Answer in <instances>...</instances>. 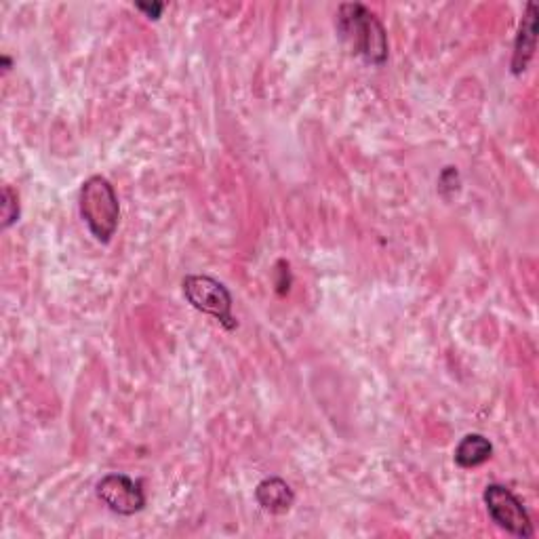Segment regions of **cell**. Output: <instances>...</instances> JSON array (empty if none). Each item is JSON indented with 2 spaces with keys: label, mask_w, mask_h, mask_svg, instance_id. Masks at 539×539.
<instances>
[{
  "label": "cell",
  "mask_w": 539,
  "mask_h": 539,
  "mask_svg": "<svg viewBox=\"0 0 539 539\" xmlns=\"http://www.w3.org/2000/svg\"><path fill=\"white\" fill-rule=\"evenodd\" d=\"M97 499L114 514L133 516L146 508V493L142 481H133L127 474H106L95 487Z\"/></svg>",
  "instance_id": "obj_5"
},
{
  "label": "cell",
  "mask_w": 539,
  "mask_h": 539,
  "mask_svg": "<svg viewBox=\"0 0 539 539\" xmlns=\"http://www.w3.org/2000/svg\"><path fill=\"white\" fill-rule=\"evenodd\" d=\"M135 9L142 11L148 19H161L163 11H165V3H135Z\"/></svg>",
  "instance_id": "obj_11"
},
{
  "label": "cell",
  "mask_w": 539,
  "mask_h": 539,
  "mask_svg": "<svg viewBox=\"0 0 539 539\" xmlns=\"http://www.w3.org/2000/svg\"><path fill=\"white\" fill-rule=\"evenodd\" d=\"M182 289L186 302L194 310L215 318L226 331H234L238 327L232 314V293L224 283H219L217 278L209 274H188L182 281Z\"/></svg>",
  "instance_id": "obj_3"
},
{
  "label": "cell",
  "mask_w": 539,
  "mask_h": 539,
  "mask_svg": "<svg viewBox=\"0 0 539 539\" xmlns=\"http://www.w3.org/2000/svg\"><path fill=\"white\" fill-rule=\"evenodd\" d=\"M19 222V196L11 186L3 188V228L9 230Z\"/></svg>",
  "instance_id": "obj_9"
},
{
  "label": "cell",
  "mask_w": 539,
  "mask_h": 539,
  "mask_svg": "<svg viewBox=\"0 0 539 539\" xmlns=\"http://www.w3.org/2000/svg\"><path fill=\"white\" fill-rule=\"evenodd\" d=\"M483 502L489 512V518L499 529H504L506 533L521 539H531L535 535L527 508L508 487L497 483L487 485L483 493Z\"/></svg>",
  "instance_id": "obj_4"
},
{
  "label": "cell",
  "mask_w": 539,
  "mask_h": 539,
  "mask_svg": "<svg viewBox=\"0 0 539 539\" xmlns=\"http://www.w3.org/2000/svg\"><path fill=\"white\" fill-rule=\"evenodd\" d=\"M339 38L371 66L388 62V34L379 17L363 3H346L337 11Z\"/></svg>",
  "instance_id": "obj_1"
},
{
  "label": "cell",
  "mask_w": 539,
  "mask_h": 539,
  "mask_svg": "<svg viewBox=\"0 0 539 539\" xmlns=\"http://www.w3.org/2000/svg\"><path fill=\"white\" fill-rule=\"evenodd\" d=\"M3 66H5V70H11V59L7 55L3 57Z\"/></svg>",
  "instance_id": "obj_12"
},
{
  "label": "cell",
  "mask_w": 539,
  "mask_h": 539,
  "mask_svg": "<svg viewBox=\"0 0 539 539\" xmlns=\"http://www.w3.org/2000/svg\"><path fill=\"white\" fill-rule=\"evenodd\" d=\"M78 209L95 241L108 245L121 224V203H118L114 186L104 175L85 179L78 194Z\"/></svg>",
  "instance_id": "obj_2"
},
{
  "label": "cell",
  "mask_w": 539,
  "mask_h": 539,
  "mask_svg": "<svg viewBox=\"0 0 539 539\" xmlns=\"http://www.w3.org/2000/svg\"><path fill=\"white\" fill-rule=\"evenodd\" d=\"M491 457H493V445L483 434H466L453 453L455 466H459L462 470H472V468L483 466Z\"/></svg>",
  "instance_id": "obj_8"
},
{
  "label": "cell",
  "mask_w": 539,
  "mask_h": 539,
  "mask_svg": "<svg viewBox=\"0 0 539 539\" xmlns=\"http://www.w3.org/2000/svg\"><path fill=\"white\" fill-rule=\"evenodd\" d=\"M255 502L270 514H287L295 504V493L281 476H268L255 487Z\"/></svg>",
  "instance_id": "obj_7"
},
{
  "label": "cell",
  "mask_w": 539,
  "mask_h": 539,
  "mask_svg": "<svg viewBox=\"0 0 539 539\" xmlns=\"http://www.w3.org/2000/svg\"><path fill=\"white\" fill-rule=\"evenodd\" d=\"M537 19H539V9L535 3H527L521 26H518V34L514 38V51H512V62H510V72L514 76H521L535 55L537 49Z\"/></svg>",
  "instance_id": "obj_6"
},
{
  "label": "cell",
  "mask_w": 539,
  "mask_h": 539,
  "mask_svg": "<svg viewBox=\"0 0 539 539\" xmlns=\"http://www.w3.org/2000/svg\"><path fill=\"white\" fill-rule=\"evenodd\" d=\"M276 276H281V278H276V291H278V295L289 293L291 272H289V264L285 262V259H281V262L276 264Z\"/></svg>",
  "instance_id": "obj_10"
}]
</instances>
